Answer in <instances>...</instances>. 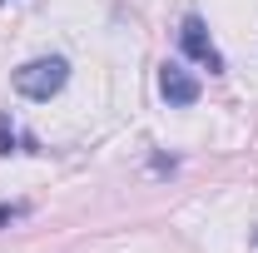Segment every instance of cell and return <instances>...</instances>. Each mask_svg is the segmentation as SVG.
Wrapping results in <instances>:
<instances>
[{"instance_id":"1","label":"cell","mask_w":258,"mask_h":253,"mask_svg":"<svg viewBox=\"0 0 258 253\" xmlns=\"http://www.w3.org/2000/svg\"><path fill=\"white\" fill-rule=\"evenodd\" d=\"M64 80H70V60H60V55H40L15 70V90L25 99H55L64 90Z\"/></svg>"},{"instance_id":"2","label":"cell","mask_w":258,"mask_h":253,"mask_svg":"<svg viewBox=\"0 0 258 253\" xmlns=\"http://www.w3.org/2000/svg\"><path fill=\"white\" fill-rule=\"evenodd\" d=\"M179 45H184V55L199 60L209 75H224V55H219L209 25H204V15H184V25H179Z\"/></svg>"},{"instance_id":"3","label":"cell","mask_w":258,"mask_h":253,"mask_svg":"<svg viewBox=\"0 0 258 253\" xmlns=\"http://www.w3.org/2000/svg\"><path fill=\"white\" fill-rule=\"evenodd\" d=\"M159 95L169 99V104H194L199 99V80H194L184 65H159Z\"/></svg>"},{"instance_id":"4","label":"cell","mask_w":258,"mask_h":253,"mask_svg":"<svg viewBox=\"0 0 258 253\" xmlns=\"http://www.w3.org/2000/svg\"><path fill=\"white\" fill-rule=\"evenodd\" d=\"M20 149V134H15V124H10V114H0V159L15 154Z\"/></svg>"},{"instance_id":"5","label":"cell","mask_w":258,"mask_h":253,"mask_svg":"<svg viewBox=\"0 0 258 253\" xmlns=\"http://www.w3.org/2000/svg\"><path fill=\"white\" fill-rule=\"evenodd\" d=\"M20 214H25L20 204H0V228H5V223H10V219H20Z\"/></svg>"},{"instance_id":"6","label":"cell","mask_w":258,"mask_h":253,"mask_svg":"<svg viewBox=\"0 0 258 253\" xmlns=\"http://www.w3.org/2000/svg\"><path fill=\"white\" fill-rule=\"evenodd\" d=\"M0 5H5V0H0Z\"/></svg>"},{"instance_id":"7","label":"cell","mask_w":258,"mask_h":253,"mask_svg":"<svg viewBox=\"0 0 258 253\" xmlns=\"http://www.w3.org/2000/svg\"><path fill=\"white\" fill-rule=\"evenodd\" d=\"M253 238H258V233H253Z\"/></svg>"}]
</instances>
